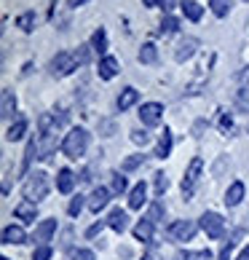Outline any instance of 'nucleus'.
I'll use <instances>...</instances> for the list:
<instances>
[{"label":"nucleus","instance_id":"1","mask_svg":"<svg viewBox=\"0 0 249 260\" xmlns=\"http://www.w3.org/2000/svg\"><path fill=\"white\" fill-rule=\"evenodd\" d=\"M89 150V132L81 129V126H75L67 132V137L62 142V153L67 158H81L83 153Z\"/></svg>","mask_w":249,"mask_h":260},{"label":"nucleus","instance_id":"2","mask_svg":"<svg viewBox=\"0 0 249 260\" xmlns=\"http://www.w3.org/2000/svg\"><path fill=\"white\" fill-rule=\"evenodd\" d=\"M49 175L46 172H32V175H27L24 180V199H30V201H41L49 196Z\"/></svg>","mask_w":249,"mask_h":260},{"label":"nucleus","instance_id":"3","mask_svg":"<svg viewBox=\"0 0 249 260\" xmlns=\"http://www.w3.org/2000/svg\"><path fill=\"white\" fill-rule=\"evenodd\" d=\"M49 70H51L54 78H64V75H70L73 70H78V59H75V54H70V51H59L51 59Z\"/></svg>","mask_w":249,"mask_h":260},{"label":"nucleus","instance_id":"4","mask_svg":"<svg viewBox=\"0 0 249 260\" xmlns=\"http://www.w3.org/2000/svg\"><path fill=\"white\" fill-rule=\"evenodd\" d=\"M198 225H201V231H204L209 239H220V236H223V231H225V220L220 217L217 212H204Z\"/></svg>","mask_w":249,"mask_h":260},{"label":"nucleus","instance_id":"5","mask_svg":"<svg viewBox=\"0 0 249 260\" xmlns=\"http://www.w3.org/2000/svg\"><path fill=\"white\" fill-rule=\"evenodd\" d=\"M201 169H204V161H201V158L190 161V167H188L185 177H183V196H185V199L193 196V190H196L198 180H201Z\"/></svg>","mask_w":249,"mask_h":260},{"label":"nucleus","instance_id":"6","mask_svg":"<svg viewBox=\"0 0 249 260\" xmlns=\"http://www.w3.org/2000/svg\"><path fill=\"white\" fill-rule=\"evenodd\" d=\"M196 223L193 220H177V223L169 225V239L171 242H190L196 236Z\"/></svg>","mask_w":249,"mask_h":260},{"label":"nucleus","instance_id":"7","mask_svg":"<svg viewBox=\"0 0 249 260\" xmlns=\"http://www.w3.org/2000/svg\"><path fill=\"white\" fill-rule=\"evenodd\" d=\"M161 118H164V105L158 102H148L139 108V121L145 123V126H158Z\"/></svg>","mask_w":249,"mask_h":260},{"label":"nucleus","instance_id":"8","mask_svg":"<svg viewBox=\"0 0 249 260\" xmlns=\"http://www.w3.org/2000/svg\"><path fill=\"white\" fill-rule=\"evenodd\" d=\"M54 150H56V132L41 134V137H38V158L49 161L54 156Z\"/></svg>","mask_w":249,"mask_h":260},{"label":"nucleus","instance_id":"9","mask_svg":"<svg viewBox=\"0 0 249 260\" xmlns=\"http://www.w3.org/2000/svg\"><path fill=\"white\" fill-rule=\"evenodd\" d=\"M14 215L16 220H22V223H35V217H38V204L30 199H24V201H19V204L14 207Z\"/></svg>","mask_w":249,"mask_h":260},{"label":"nucleus","instance_id":"10","mask_svg":"<svg viewBox=\"0 0 249 260\" xmlns=\"http://www.w3.org/2000/svg\"><path fill=\"white\" fill-rule=\"evenodd\" d=\"M196 49H198L196 38H180V43L174 46V59L177 62H185V59H190V56L196 54Z\"/></svg>","mask_w":249,"mask_h":260},{"label":"nucleus","instance_id":"11","mask_svg":"<svg viewBox=\"0 0 249 260\" xmlns=\"http://www.w3.org/2000/svg\"><path fill=\"white\" fill-rule=\"evenodd\" d=\"M118 70H121V64H118L116 56H102V59H99V70H97V73H99V78H102V81L116 78Z\"/></svg>","mask_w":249,"mask_h":260},{"label":"nucleus","instance_id":"12","mask_svg":"<svg viewBox=\"0 0 249 260\" xmlns=\"http://www.w3.org/2000/svg\"><path fill=\"white\" fill-rule=\"evenodd\" d=\"M110 193L113 190H108V188H94V193L89 196V209L91 212H99V209H104L108 207V201H110Z\"/></svg>","mask_w":249,"mask_h":260},{"label":"nucleus","instance_id":"13","mask_svg":"<svg viewBox=\"0 0 249 260\" xmlns=\"http://www.w3.org/2000/svg\"><path fill=\"white\" fill-rule=\"evenodd\" d=\"M27 234L22 225H6L3 228V244H24Z\"/></svg>","mask_w":249,"mask_h":260},{"label":"nucleus","instance_id":"14","mask_svg":"<svg viewBox=\"0 0 249 260\" xmlns=\"http://www.w3.org/2000/svg\"><path fill=\"white\" fill-rule=\"evenodd\" d=\"M137 102H139V91L134 89V86H126V89L118 94V110H121V113L129 110V108H134Z\"/></svg>","mask_w":249,"mask_h":260},{"label":"nucleus","instance_id":"15","mask_svg":"<svg viewBox=\"0 0 249 260\" xmlns=\"http://www.w3.org/2000/svg\"><path fill=\"white\" fill-rule=\"evenodd\" d=\"M148 196V185L145 182H137V185L131 188V193H129V209H142V204H145V199Z\"/></svg>","mask_w":249,"mask_h":260},{"label":"nucleus","instance_id":"16","mask_svg":"<svg viewBox=\"0 0 249 260\" xmlns=\"http://www.w3.org/2000/svg\"><path fill=\"white\" fill-rule=\"evenodd\" d=\"M27 134V118L24 115H19V118L11 123V126H8V132H6V140L8 142H19Z\"/></svg>","mask_w":249,"mask_h":260},{"label":"nucleus","instance_id":"17","mask_svg":"<svg viewBox=\"0 0 249 260\" xmlns=\"http://www.w3.org/2000/svg\"><path fill=\"white\" fill-rule=\"evenodd\" d=\"M73 185H75V175L70 169L56 172V188H59V193H73Z\"/></svg>","mask_w":249,"mask_h":260},{"label":"nucleus","instance_id":"18","mask_svg":"<svg viewBox=\"0 0 249 260\" xmlns=\"http://www.w3.org/2000/svg\"><path fill=\"white\" fill-rule=\"evenodd\" d=\"M108 225H110L113 231H118V234H123V231H126V225H129V215H126L123 209H113L110 217H108Z\"/></svg>","mask_w":249,"mask_h":260},{"label":"nucleus","instance_id":"19","mask_svg":"<svg viewBox=\"0 0 249 260\" xmlns=\"http://www.w3.org/2000/svg\"><path fill=\"white\" fill-rule=\"evenodd\" d=\"M241 199H244V182L236 180L233 185L225 190V204L228 207H238V204H241Z\"/></svg>","mask_w":249,"mask_h":260},{"label":"nucleus","instance_id":"20","mask_svg":"<svg viewBox=\"0 0 249 260\" xmlns=\"http://www.w3.org/2000/svg\"><path fill=\"white\" fill-rule=\"evenodd\" d=\"M56 234V220H43L41 225L35 228V242H49V239Z\"/></svg>","mask_w":249,"mask_h":260},{"label":"nucleus","instance_id":"21","mask_svg":"<svg viewBox=\"0 0 249 260\" xmlns=\"http://www.w3.org/2000/svg\"><path fill=\"white\" fill-rule=\"evenodd\" d=\"M134 239H137V242H153V223L145 217V220H139L137 225H134Z\"/></svg>","mask_w":249,"mask_h":260},{"label":"nucleus","instance_id":"22","mask_svg":"<svg viewBox=\"0 0 249 260\" xmlns=\"http://www.w3.org/2000/svg\"><path fill=\"white\" fill-rule=\"evenodd\" d=\"M16 113V97L11 89H3V102H0V115L3 118H11V115Z\"/></svg>","mask_w":249,"mask_h":260},{"label":"nucleus","instance_id":"23","mask_svg":"<svg viewBox=\"0 0 249 260\" xmlns=\"http://www.w3.org/2000/svg\"><path fill=\"white\" fill-rule=\"evenodd\" d=\"M32 158H38V137H30L27 140V148H24V161H22V175L30 172V164Z\"/></svg>","mask_w":249,"mask_h":260},{"label":"nucleus","instance_id":"24","mask_svg":"<svg viewBox=\"0 0 249 260\" xmlns=\"http://www.w3.org/2000/svg\"><path fill=\"white\" fill-rule=\"evenodd\" d=\"M171 142H174V140H171V132L164 129V134L158 137V145H156V156L158 158H166L169 153H171Z\"/></svg>","mask_w":249,"mask_h":260},{"label":"nucleus","instance_id":"25","mask_svg":"<svg viewBox=\"0 0 249 260\" xmlns=\"http://www.w3.org/2000/svg\"><path fill=\"white\" fill-rule=\"evenodd\" d=\"M35 24H38L35 11H24V14H19V16H16V27H19V30H24V32H32V30H35Z\"/></svg>","mask_w":249,"mask_h":260},{"label":"nucleus","instance_id":"26","mask_svg":"<svg viewBox=\"0 0 249 260\" xmlns=\"http://www.w3.org/2000/svg\"><path fill=\"white\" fill-rule=\"evenodd\" d=\"M183 14H185V19H190V22H198L201 14H204V8H201L196 0H185V3H183Z\"/></svg>","mask_w":249,"mask_h":260},{"label":"nucleus","instance_id":"27","mask_svg":"<svg viewBox=\"0 0 249 260\" xmlns=\"http://www.w3.org/2000/svg\"><path fill=\"white\" fill-rule=\"evenodd\" d=\"M91 49L97 51V54H104V51H108V32H104L102 27L91 35Z\"/></svg>","mask_w":249,"mask_h":260},{"label":"nucleus","instance_id":"28","mask_svg":"<svg viewBox=\"0 0 249 260\" xmlns=\"http://www.w3.org/2000/svg\"><path fill=\"white\" fill-rule=\"evenodd\" d=\"M156 59H158V49H156L153 43H145V46L139 49V62H142V64H153Z\"/></svg>","mask_w":249,"mask_h":260},{"label":"nucleus","instance_id":"29","mask_svg":"<svg viewBox=\"0 0 249 260\" xmlns=\"http://www.w3.org/2000/svg\"><path fill=\"white\" fill-rule=\"evenodd\" d=\"M236 105H238V110L249 113V83H244L241 89L236 91Z\"/></svg>","mask_w":249,"mask_h":260},{"label":"nucleus","instance_id":"30","mask_svg":"<svg viewBox=\"0 0 249 260\" xmlns=\"http://www.w3.org/2000/svg\"><path fill=\"white\" fill-rule=\"evenodd\" d=\"M209 8H212L215 16H228V11H231V0H209Z\"/></svg>","mask_w":249,"mask_h":260},{"label":"nucleus","instance_id":"31","mask_svg":"<svg viewBox=\"0 0 249 260\" xmlns=\"http://www.w3.org/2000/svg\"><path fill=\"white\" fill-rule=\"evenodd\" d=\"M148 220L153 225L158 223V220H164V204H161V201H153L150 204V209H148Z\"/></svg>","mask_w":249,"mask_h":260},{"label":"nucleus","instance_id":"32","mask_svg":"<svg viewBox=\"0 0 249 260\" xmlns=\"http://www.w3.org/2000/svg\"><path fill=\"white\" fill-rule=\"evenodd\" d=\"M180 30V22H177V19L174 16H164V19H161V32H164V35H169V32H177Z\"/></svg>","mask_w":249,"mask_h":260},{"label":"nucleus","instance_id":"33","mask_svg":"<svg viewBox=\"0 0 249 260\" xmlns=\"http://www.w3.org/2000/svg\"><path fill=\"white\" fill-rule=\"evenodd\" d=\"M139 164H145V156H142V153H137V156H129L126 161L121 164V169H123V172H131V169H137Z\"/></svg>","mask_w":249,"mask_h":260},{"label":"nucleus","instance_id":"34","mask_svg":"<svg viewBox=\"0 0 249 260\" xmlns=\"http://www.w3.org/2000/svg\"><path fill=\"white\" fill-rule=\"evenodd\" d=\"M67 260H94V252L91 249H70Z\"/></svg>","mask_w":249,"mask_h":260},{"label":"nucleus","instance_id":"35","mask_svg":"<svg viewBox=\"0 0 249 260\" xmlns=\"http://www.w3.org/2000/svg\"><path fill=\"white\" fill-rule=\"evenodd\" d=\"M153 177H156V196H164V193H166V188H169L166 175H164V172H158V175H153Z\"/></svg>","mask_w":249,"mask_h":260},{"label":"nucleus","instance_id":"36","mask_svg":"<svg viewBox=\"0 0 249 260\" xmlns=\"http://www.w3.org/2000/svg\"><path fill=\"white\" fill-rule=\"evenodd\" d=\"M180 260H212V252H209V249H201V252H183Z\"/></svg>","mask_w":249,"mask_h":260},{"label":"nucleus","instance_id":"37","mask_svg":"<svg viewBox=\"0 0 249 260\" xmlns=\"http://www.w3.org/2000/svg\"><path fill=\"white\" fill-rule=\"evenodd\" d=\"M123 190H126V177L121 172H116L113 175V193H123Z\"/></svg>","mask_w":249,"mask_h":260},{"label":"nucleus","instance_id":"38","mask_svg":"<svg viewBox=\"0 0 249 260\" xmlns=\"http://www.w3.org/2000/svg\"><path fill=\"white\" fill-rule=\"evenodd\" d=\"M81 209H83V196L78 193V196H75V199L70 201V207H67V212H70L73 217H78V215H81Z\"/></svg>","mask_w":249,"mask_h":260},{"label":"nucleus","instance_id":"39","mask_svg":"<svg viewBox=\"0 0 249 260\" xmlns=\"http://www.w3.org/2000/svg\"><path fill=\"white\" fill-rule=\"evenodd\" d=\"M51 255H54V252H51V247H49V244H41V247L35 249L32 260H51Z\"/></svg>","mask_w":249,"mask_h":260},{"label":"nucleus","instance_id":"40","mask_svg":"<svg viewBox=\"0 0 249 260\" xmlns=\"http://www.w3.org/2000/svg\"><path fill=\"white\" fill-rule=\"evenodd\" d=\"M231 129H233V118H231L228 113H223V115H220V132H223V134H228Z\"/></svg>","mask_w":249,"mask_h":260},{"label":"nucleus","instance_id":"41","mask_svg":"<svg viewBox=\"0 0 249 260\" xmlns=\"http://www.w3.org/2000/svg\"><path fill=\"white\" fill-rule=\"evenodd\" d=\"M148 140H150V134H148V132H142V129L131 132V142H137V145H148Z\"/></svg>","mask_w":249,"mask_h":260},{"label":"nucleus","instance_id":"42","mask_svg":"<svg viewBox=\"0 0 249 260\" xmlns=\"http://www.w3.org/2000/svg\"><path fill=\"white\" fill-rule=\"evenodd\" d=\"M104 225H108V223H104V220H99V223H94L89 231H86V236H89V239H94V236H99L102 234V231H104Z\"/></svg>","mask_w":249,"mask_h":260},{"label":"nucleus","instance_id":"43","mask_svg":"<svg viewBox=\"0 0 249 260\" xmlns=\"http://www.w3.org/2000/svg\"><path fill=\"white\" fill-rule=\"evenodd\" d=\"M233 244H236V242H228V244L223 247V252H220V260H231V252H233Z\"/></svg>","mask_w":249,"mask_h":260},{"label":"nucleus","instance_id":"44","mask_svg":"<svg viewBox=\"0 0 249 260\" xmlns=\"http://www.w3.org/2000/svg\"><path fill=\"white\" fill-rule=\"evenodd\" d=\"M161 8H164V11L169 14L171 8H174V0H161Z\"/></svg>","mask_w":249,"mask_h":260},{"label":"nucleus","instance_id":"45","mask_svg":"<svg viewBox=\"0 0 249 260\" xmlns=\"http://www.w3.org/2000/svg\"><path fill=\"white\" fill-rule=\"evenodd\" d=\"M142 3H145L148 8H156V6H161V0H142Z\"/></svg>","mask_w":249,"mask_h":260},{"label":"nucleus","instance_id":"46","mask_svg":"<svg viewBox=\"0 0 249 260\" xmlns=\"http://www.w3.org/2000/svg\"><path fill=\"white\" fill-rule=\"evenodd\" d=\"M236 260H249V247H244V249H241V255H238Z\"/></svg>","mask_w":249,"mask_h":260},{"label":"nucleus","instance_id":"47","mask_svg":"<svg viewBox=\"0 0 249 260\" xmlns=\"http://www.w3.org/2000/svg\"><path fill=\"white\" fill-rule=\"evenodd\" d=\"M83 3H89V0H70V8H78V6H83Z\"/></svg>","mask_w":249,"mask_h":260},{"label":"nucleus","instance_id":"48","mask_svg":"<svg viewBox=\"0 0 249 260\" xmlns=\"http://www.w3.org/2000/svg\"><path fill=\"white\" fill-rule=\"evenodd\" d=\"M246 3H249V0H246Z\"/></svg>","mask_w":249,"mask_h":260}]
</instances>
